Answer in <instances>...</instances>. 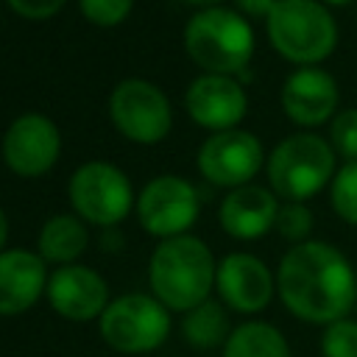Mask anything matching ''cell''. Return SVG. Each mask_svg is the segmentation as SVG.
<instances>
[{
    "mask_svg": "<svg viewBox=\"0 0 357 357\" xmlns=\"http://www.w3.org/2000/svg\"><path fill=\"white\" fill-rule=\"evenodd\" d=\"M282 109L301 128H318L329 123L340 109V86L324 67H298L282 84Z\"/></svg>",
    "mask_w": 357,
    "mask_h": 357,
    "instance_id": "obj_11",
    "label": "cell"
},
{
    "mask_svg": "<svg viewBox=\"0 0 357 357\" xmlns=\"http://www.w3.org/2000/svg\"><path fill=\"white\" fill-rule=\"evenodd\" d=\"M137 215L145 231L156 237H178L198 218V192L187 178L159 176L145 184L137 198Z\"/></svg>",
    "mask_w": 357,
    "mask_h": 357,
    "instance_id": "obj_10",
    "label": "cell"
},
{
    "mask_svg": "<svg viewBox=\"0 0 357 357\" xmlns=\"http://www.w3.org/2000/svg\"><path fill=\"white\" fill-rule=\"evenodd\" d=\"M45 259L39 254L14 248L0 254V315L28 310L45 290Z\"/></svg>",
    "mask_w": 357,
    "mask_h": 357,
    "instance_id": "obj_17",
    "label": "cell"
},
{
    "mask_svg": "<svg viewBox=\"0 0 357 357\" xmlns=\"http://www.w3.org/2000/svg\"><path fill=\"white\" fill-rule=\"evenodd\" d=\"M47 298L53 310L70 321H89L109 307V290L100 273L84 265H64L47 279Z\"/></svg>",
    "mask_w": 357,
    "mask_h": 357,
    "instance_id": "obj_15",
    "label": "cell"
},
{
    "mask_svg": "<svg viewBox=\"0 0 357 357\" xmlns=\"http://www.w3.org/2000/svg\"><path fill=\"white\" fill-rule=\"evenodd\" d=\"M321 3H324V6H335V8H337V6H349L351 0H321Z\"/></svg>",
    "mask_w": 357,
    "mask_h": 357,
    "instance_id": "obj_30",
    "label": "cell"
},
{
    "mask_svg": "<svg viewBox=\"0 0 357 357\" xmlns=\"http://www.w3.org/2000/svg\"><path fill=\"white\" fill-rule=\"evenodd\" d=\"M223 357H293L284 335L265 321H245L231 329Z\"/></svg>",
    "mask_w": 357,
    "mask_h": 357,
    "instance_id": "obj_18",
    "label": "cell"
},
{
    "mask_svg": "<svg viewBox=\"0 0 357 357\" xmlns=\"http://www.w3.org/2000/svg\"><path fill=\"white\" fill-rule=\"evenodd\" d=\"M279 206L282 204L273 190L243 184V187H234L223 198L218 218L226 234H231L234 240H259L276 226Z\"/></svg>",
    "mask_w": 357,
    "mask_h": 357,
    "instance_id": "obj_16",
    "label": "cell"
},
{
    "mask_svg": "<svg viewBox=\"0 0 357 357\" xmlns=\"http://www.w3.org/2000/svg\"><path fill=\"white\" fill-rule=\"evenodd\" d=\"M184 337L195 346V349H215L220 343L229 340V318L223 312V307L218 301H201L198 307H192L184 318Z\"/></svg>",
    "mask_w": 357,
    "mask_h": 357,
    "instance_id": "obj_20",
    "label": "cell"
},
{
    "mask_svg": "<svg viewBox=\"0 0 357 357\" xmlns=\"http://www.w3.org/2000/svg\"><path fill=\"white\" fill-rule=\"evenodd\" d=\"M279 0H237L243 17H268Z\"/></svg>",
    "mask_w": 357,
    "mask_h": 357,
    "instance_id": "obj_27",
    "label": "cell"
},
{
    "mask_svg": "<svg viewBox=\"0 0 357 357\" xmlns=\"http://www.w3.org/2000/svg\"><path fill=\"white\" fill-rule=\"evenodd\" d=\"M112 123L134 142H159L170 131V103L165 92L142 78H126L109 98Z\"/></svg>",
    "mask_w": 357,
    "mask_h": 357,
    "instance_id": "obj_8",
    "label": "cell"
},
{
    "mask_svg": "<svg viewBox=\"0 0 357 357\" xmlns=\"http://www.w3.org/2000/svg\"><path fill=\"white\" fill-rule=\"evenodd\" d=\"M215 273L218 265L212 259V251L206 248V243L190 234L162 240L148 265V276L156 298L165 307L184 312H190L192 307L209 298Z\"/></svg>",
    "mask_w": 357,
    "mask_h": 357,
    "instance_id": "obj_2",
    "label": "cell"
},
{
    "mask_svg": "<svg viewBox=\"0 0 357 357\" xmlns=\"http://www.w3.org/2000/svg\"><path fill=\"white\" fill-rule=\"evenodd\" d=\"M70 201L89 223L114 226L131 209V184L114 165L86 162L70 178Z\"/></svg>",
    "mask_w": 357,
    "mask_h": 357,
    "instance_id": "obj_7",
    "label": "cell"
},
{
    "mask_svg": "<svg viewBox=\"0 0 357 357\" xmlns=\"http://www.w3.org/2000/svg\"><path fill=\"white\" fill-rule=\"evenodd\" d=\"M215 287L220 298L237 312H259L271 304L276 290V276L254 254H229L218 265Z\"/></svg>",
    "mask_w": 357,
    "mask_h": 357,
    "instance_id": "obj_14",
    "label": "cell"
},
{
    "mask_svg": "<svg viewBox=\"0 0 357 357\" xmlns=\"http://www.w3.org/2000/svg\"><path fill=\"white\" fill-rule=\"evenodd\" d=\"M265 28L273 50L298 67H315L337 47V22L321 0H279Z\"/></svg>",
    "mask_w": 357,
    "mask_h": 357,
    "instance_id": "obj_3",
    "label": "cell"
},
{
    "mask_svg": "<svg viewBox=\"0 0 357 357\" xmlns=\"http://www.w3.org/2000/svg\"><path fill=\"white\" fill-rule=\"evenodd\" d=\"M321 357H357V321L340 318L321 332Z\"/></svg>",
    "mask_w": 357,
    "mask_h": 357,
    "instance_id": "obj_23",
    "label": "cell"
},
{
    "mask_svg": "<svg viewBox=\"0 0 357 357\" xmlns=\"http://www.w3.org/2000/svg\"><path fill=\"white\" fill-rule=\"evenodd\" d=\"M167 332H170V318L165 304L142 293H128L114 298L100 315L103 340L126 354L153 351L156 346L165 343Z\"/></svg>",
    "mask_w": 357,
    "mask_h": 357,
    "instance_id": "obj_6",
    "label": "cell"
},
{
    "mask_svg": "<svg viewBox=\"0 0 357 357\" xmlns=\"http://www.w3.org/2000/svg\"><path fill=\"white\" fill-rule=\"evenodd\" d=\"M6 234H8V220H6V215H3V209H0V248H3V243H6Z\"/></svg>",
    "mask_w": 357,
    "mask_h": 357,
    "instance_id": "obj_28",
    "label": "cell"
},
{
    "mask_svg": "<svg viewBox=\"0 0 357 357\" xmlns=\"http://www.w3.org/2000/svg\"><path fill=\"white\" fill-rule=\"evenodd\" d=\"M329 145L335 148L337 159L357 162V109H340L329 120Z\"/></svg>",
    "mask_w": 357,
    "mask_h": 357,
    "instance_id": "obj_24",
    "label": "cell"
},
{
    "mask_svg": "<svg viewBox=\"0 0 357 357\" xmlns=\"http://www.w3.org/2000/svg\"><path fill=\"white\" fill-rule=\"evenodd\" d=\"M84 248L86 229L73 215H56L39 231V257L45 262H73Z\"/></svg>",
    "mask_w": 357,
    "mask_h": 357,
    "instance_id": "obj_19",
    "label": "cell"
},
{
    "mask_svg": "<svg viewBox=\"0 0 357 357\" xmlns=\"http://www.w3.org/2000/svg\"><path fill=\"white\" fill-rule=\"evenodd\" d=\"M265 162L262 142L243 128L215 131L198 151V170L206 181L218 187L248 184Z\"/></svg>",
    "mask_w": 357,
    "mask_h": 357,
    "instance_id": "obj_9",
    "label": "cell"
},
{
    "mask_svg": "<svg viewBox=\"0 0 357 357\" xmlns=\"http://www.w3.org/2000/svg\"><path fill=\"white\" fill-rule=\"evenodd\" d=\"M81 11L95 25H117L128 17L134 0H78Z\"/></svg>",
    "mask_w": 357,
    "mask_h": 357,
    "instance_id": "obj_25",
    "label": "cell"
},
{
    "mask_svg": "<svg viewBox=\"0 0 357 357\" xmlns=\"http://www.w3.org/2000/svg\"><path fill=\"white\" fill-rule=\"evenodd\" d=\"M187 3H195V6H209V8H215L218 3H223V0H187Z\"/></svg>",
    "mask_w": 357,
    "mask_h": 357,
    "instance_id": "obj_29",
    "label": "cell"
},
{
    "mask_svg": "<svg viewBox=\"0 0 357 357\" xmlns=\"http://www.w3.org/2000/svg\"><path fill=\"white\" fill-rule=\"evenodd\" d=\"M64 3H67V0H8V6H11L17 14L28 17V20H47V17H53Z\"/></svg>",
    "mask_w": 357,
    "mask_h": 357,
    "instance_id": "obj_26",
    "label": "cell"
},
{
    "mask_svg": "<svg viewBox=\"0 0 357 357\" xmlns=\"http://www.w3.org/2000/svg\"><path fill=\"white\" fill-rule=\"evenodd\" d=\"M61 137L50 117L45 114H22L17 117L3 139L6 165L17 176H42L59 159Z\"/></svg>",
    "mask_w": 357,
    "mask_h": 357,
    "instance_id": "obj_12",
    "label": "cell"
},
{
    "mask_svg": "<svg viewBox=\"0 0 357 357\" xmlns=\"http://www.w3.org/2000/svg\"><path fill=\"white\" fill-rule=\"evenodd\" d=\"M312 226H315V220H312V212H310L307 204H301V201H284L279 206V215H276V226L273 229L284 240H290L293 245H298V243L310 240Z\"/></svg>",
    "mask_w": 357,
    "mask_h": 357,
    "instance_id": "obj_22",
    "label": "cell"
},
{
    "mask_svg": "<svg viewBox=\"0 0 357 357\" xmlns=\"http://www.w3.org/2000/svg\"><path fill=\"white\" fill-rule=\"evenodd\" d=\"M329 204L343 223L357 226V162H343L335 170L329 181Z\"/></svg>",
    "mask_w": 357,
    "mask_h": 357,
    "instance_id": "obj_21",
    "label": "cell"
},
{
    "mask_svg": "<svg viewBox=\"0 0 357 357\" xmlns=\"http://www.w3.org/2000/svg\"><path fill=\"white\" fill-rule=\"evenodd\" d=\"M184 103L190 117L198 126L212 131L237 128V123L245 117V109H248V98L240 81H234L231 75H215V73L195 78L184 95Z\"/></svg>",
    "mask_w": 357,
    "mask_h": 357,
    "instance_id": "obj_13",
    "label": "cell"
},
{
    "mask_svg": "<svg viewBox=\"0 0 357 357\" xmlns=\"http://www.w3.org/2000/svg\"><path fill=\"white\" fill-rule=\"evenodd\" d=\"M184 47L190 59L215 75H237L248 67L254 53V31L240 11L204 8L184 28Z\"/></svg>",
    "mask_w": 357,
    "mask_h": 357,
    "instance_id": "obj_4",
    "label": "cell"
},
{
    "mask_svg": "<svg viewBox=\"0 0 357 357\" xmlns=\"http://www.w3.org/2000/svg\"><path fill=\"white\" fill-rule=\"evenodd\" d=\"M276 290L296 318L326 326L351 312L357 301V271L332 243L304 240L282 257Z\"/></svg>",
    "mask_w": 357,
    "mask_h": 357,
    "instance_id": "obj_1",
    "label": "cell"
},
{
    "mask_svg": "<svg viewBox=\"0 0 357 357\" xmlns=\"http://www.w3.org/2000/svg\"><path fill=\"white\" fill-rule=\"evenodd\" d=\"M337 170V153L315 131L284 137L268 156V181L276 198L307 201L318 195Z\"/></svg>",
    "mask_w": 357,
    "mask_h": 357,
    "instance_id": "obj_5",
    "label": "cell"
}]
</instances>
